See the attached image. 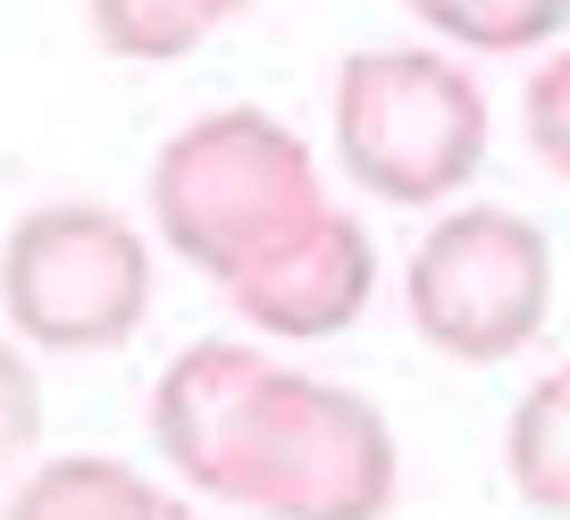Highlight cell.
<instances>
[{
    "label": "cell",
    "instance_id": "6da1fadb",
    "mask_svg": "<svg viewBox=\"0 0 570 520\" xmlns=\"http://www.w3.org/2000/svg\"><path fill=\"white\" fill-rule=\"evenodd\" d=\"M160 453L244 512L370 520L394 503V436L344 386L294 377L244 344H194L151 395Z\"/></svg>",
    "mask_w": 570,
    "mask_h": 520
},
{
    "label": "cell",
    "instance_id": "7a4b0ae2",
    "mask_svg": "<svg viewBox=\"0 0 570 520\" xmlns=\"http://www.w3.org/2000/svg\"><path fill=\"white\" fill-rule=\"evenodd\" d=\"M151 210H160V235L194 269L235 286L244 269L277 261L327 202H320L311 151L277 118H261V109H210V118H194L160 151Z\"/></svg>",
    "mask_w": 570,
    "mask_h": 520
},
{
    "label": "cell",
    "instance_id": "3957f363",
    "mask_svg": "<svg viewBox=\"0 0 570 520\" xmlns=\"http://www.w3.org/2000/svg\"><path fill=\"white\" fill-rule=\"evenodd\" d=\"M336 160L377 202H445L487 160V101L453 59L353 51L336 76Z\"/></svg>",
    "mask_w": 570,
    "mask_h": 520
},
{
    "label": "cell",
    "instance_id": "277c9868",
    "mask_svg": "<svg viewBox=\"0 0 570 520\" xmlns=\"http://www.w3.org/2000/svg\"><path fill=\"white\" fill-rule=\"evenodd\" d=\"M0 303L51 353H101L135 336L151 303V261L126 218L92 202H51V210H26L0 252Z\"/></svg>",
    "mask_w": 570,
    "mask_h": 520
},
{
    "label": "cell",
    "instance_id": "5b68a950",
    "mask_svg": "<svg viewBox=\"0 0 570 520\" xmlns=\"http://www.w3.org/2000/svg\"><path fill=\"white\" fill-rule=\"evenodd\" d=\"M553 252L512 210H462L411 252V320L453 361H503L546 327Z\"/></svg>",
    "mask_w": 570,
    "mask_h": 520
},
{
    "label": "cell",
    "instance_id": "8992f818",
    "mask_svg": "<svg viewBox=\"0 0 570 520\" xmlns=\"http://www.w3.org/2000/svg\"><path fill=\"white\" fill-rule=\"evenodd\" d=\"M370 277H377L370 235H361L344 210H320L277 261L244 269L227 294H235L244 320L268 327V336H327V327H344L361 303H370Z\"/></svg>",
    "mask_w": 570,
    "mask_h": 520
},
{
    "label": "cell",
    "instance_id": "52a82bcc",
    "mask_svg": "<svg viewBox=\"0 0 570 520\" xmlns=\"http://www.w3.org/2000/svg\"><path fill=\"white\" fill-rule=\"evenodd\" d=\"M503 462H512L520 503L570 512V361L529 386V403L512 412V436H503Z\"/></svg>",
    "mask_w": 570,
    "mask_h": 520
},
{
    "label": "cell",
    "instance_id": "ba28073f",
    "mask_svg": "<svg viewBox=\"0 0 570 520\" xmlns=\"http://www.w3.org/2000/svg\"><path fill=\"white\" fill-rule=\"evenodd\" d=\"M18 520H68V512H92V520H160L168 496H151V487L135 479V470L118 462H51L35 487H26L18 503H9Z\"/></svg>",
    "mask_w": 570,
    "mask_h": 520
},
{
    "label": "cell",
    "instance_id": "9c48e42d",
    "mask_svg": "<svg viewBox=\"0 0 570 520\" xmlns=\"http://www.w3.org/2000/svg\"><path fill=\"white\" fill-rule=\"evenodd\" d=\"M244 0H92V35L118 59H177L210 26H227Z\"/></svg>",
    "mask_w": 570,
    "mask_h": 520
},
{
    "label": "cell",
    "instance_id": "30bf717a",
    "mask_svg": "<svg viewBox=\"0 0 570 520\" xmlns=\"http://www.w3.org/2000/svg\"><path fill=\"white\" fill-rule=\"evenodd\" d=\"M411 9L470 51H529V42L562 35L570 18V0H411Z\"/></svg>",
    "mask_w": 570,
    "mask_h": 520
},
{
    "label": "cell",
    "instance_id": "8fae6325",
    "mask_svg": "<svg viewBox=\"0 0 570 520\" xmlns=\"http://www.w3.org/2000/svg\"><path fill=\"white\" fill-rule=\"evenodd\" d=\"M529 144L553 177H570V51L529 85Z\"/></svg>",
    "mask_w": 570,
    "mask_h": 520
},
{
    "label": "cell",
    "instance_id": "7c38bea8",
    "mask_svg": "<svg viewBox=\"0 0 570 520\" xmlns=\"http://www.w3.org/2000/svg\"><path fill=\"white\" fill-rule=\"evenodd\" d=\"M35 429H42V386H35V370L0 344V470L35 445Z\"/></svg>",
    "mask_w": 570,
    "mask_h": 520
}]
</instances>
